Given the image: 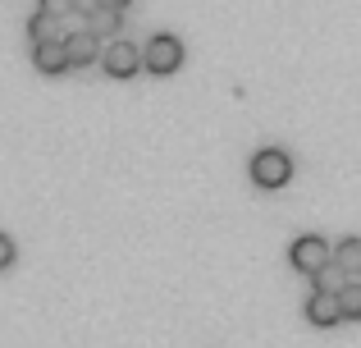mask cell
Masks as SVG:
<instances>
[{
	"label": "cell",
	"instance_id": "obj_8",
	"mask_svg": "<svg viewBox=\"0 0 361 348\" xmlns=\"http://www.w3.org/2000/svg\"><path fill=\"white\" fill-rule=\"evenodd\" d=\"M334 261L348 275H361V239H338L334 243Z\"/></svg>",
	"mask_w": 361,
	"mask_h": 348
},
{
	"label": "cell",
	"instance_id": "obj_9",
	"mask_svg": "<svg viewBox=\"0 0 361 348\" xmlns=\"http://www.w3.org/2000/svg\"><path fill=\"white\" fill-rule=\"evenodd\" d=\"M311 280H316V289H329V294H338V289H343V284H348L353 275H348V270L338 266V261H329V266H320V270H316Z\"/></svg>",
	"mask_w": 361,
	"mask_h": 348
},
{
	"label": "cell",
	"instance_id": "obj_5",
	"mask_svg": "<svg viewBox=\"0 0 361 348\" xmlns=\"http://www.w3.org/2000/svg\"><path fill=\"white\" fill-rule=\"evenodd\" d=\"M64 55H69V69H82V64L101 60V42L92 28H78V32H64Z\"/></svg>",
	"mask_w": 361,
	"mask_h": 348
},
{
	"label": "cell",
	"instance_id": "obj_13",
	"mask_svg": "<svg viewBox=\"0 0 361 348\" xmlns=\"http://www.w3.org/2000/svg\"><path fill=\"white\" fill-rule=\"evenodd\" d=\"M37 9L51 18H64V14H73V0H37Z\"/></svg>",
	"mask_w": 361,
	"mask_h": 348
},
{
	"label": "cell",
	"instance_id": "obj_3",
	"mask_svg": "<svg viewBox=\"0 0 361 348\" xmlns=\"http://www.w3.org/2000/svg\"><path fill=\"white\" fill-rule=\"evenodd\" d=\"M288 179H293L288 152H279V147H265V152L252 156V184H256V188H283Z\"/></svg>",
	"mask_w": 361,
	"mask_h": 348
},
{
	"label": "cell",
	"instance_id": "obj_1",
	"mask_svg": "<svg viewBox=\"0 0 361 348\" xmlns=\"http://www.w3.org/2000/svg\"><path fill=\"white\" fill-rule=\"evenodd\" d=\"M288 261H293V270H302V275H316L320 266L334 261V243H325L320 234H302V239H293Z\"/></svg>",
	"mask_w": 361,
	"mask_h": 348
},
{
	"label": "cell",
	"instance_id": "obj_14",
	"mask_svg": "<svg viewBox=\"0 0 361 348\" xmlns=\"http://www.w3.org/2000/svg\"><path fill=\"white\" fill-rule=\"evenodd\" d=\"M14 257H18L14 239H9V234H0V270H9V266H14Z\"/></svg>",
	"mask_w": 361,
	"mask_h": 348
},
{
	"label": "cell",
	"instance_id": "obj_15",
	"mask_svg": "<svg viewBox=\"0 0 361 348\" xmlns=\"http://www.w3.org/2000/svg\"><path fill=\"white\" fill-rule=\"evenodd\" d=\"M73 9H78V14H97V9H101V0H73Z\"/></svg>",
	"mask_w": 361,
	"mask_h": 348
},
{
	"label": "cell",
	"instance_id": "obj_16",
	"mask_svg": "<svg viewBox=\"0 0 361 348\" xmlns=\"http://www.w3.org/2000/svg\"><path fill=\"white\" fill-rule=\"evenodd\" d=\"M101 5H106V9H128L133 0H101Z\"/></svg>",
	"mask_w": 361,
	"mask_h": 348
},
{
	"label": "cell",
	"instance_id": "obj_2",
	"mask_svg": "<svg viewBox=\"0 0 361 348\" xmlns=\"http://www.w3.org/2000/svg\"><path fill=\"white\" fill-rule=\"evenodd\" d=\"M183 64V42L174 32H156L147 46H142V69L151 73H174Z\"/></svg>",
	"mask_w": 361,
	"mask_h": 348
},
{
	"label": "cell",
	"instance_id": "obj_4",
	"mask_svg": "<svg viewBox=\"0 0 361 348\" xmlns=\"http://www.w3.org/2000/svg\"><path fill=\"white\" fill-rule=\"evenodd\" d=\"M101 69H106L110 78H133V73L142 69V51L133 42H123V37H115L110 46H101Z\"/></svg>",
	"mask_w": 361,
	"mask_h": 348
},
{
	"label": "cell",
	"instance_id": "obj_7",
	"mask_svg": "<svg viewBox=\"0 0 361 348\" xmlns=\"http://www.w3.org/2000/svg\"><path fill=\"white\" fill-rule=\"evenodd\" d=\"M32 64H37V73H64L69 69L64 37H42V42H32Z\"/></svg>",
	"mask_w": 361,
	"mask_h": 348
},
{
	"label": "cell",
	"instance_id": "obj_10",
	"mask_svg": "<svg viewBox=\"0 0 361 348\" xmlns=\"http://www.w3.org/2000/svg\"><path fill=\"white\" fill-rule=\"evenodd\" d=\"M338 303H343V316H348V321H361V284L348 280V284L338 289Z\"/></svg>",
	"mask_w": 361,
	"mask_h": 348
},
{
	"label": "cell",
	"instance_id": "obj_11",
	"mask_svg": "<svg viewBox=\"0 0 361 348\" xmlns=\"http://www.w3.org/2000/svg\"><path fill=\"white\" fill-rule=\"evenodd\" d=\"M87 23H92V32H97V37H101V32H115V28L123 23V9H106V5H101L97 14L87 18Z\"/></svg>",
	"mask_w": 361,
	"mask_h": 348
},
{
	"label": "cell",
	"instance_id": "obj_12",
	"mask_svg": "<svg viewBox=\"0 0 361 348\" xmlns=\"http://www.w3.org/2000/svg\"><path fill=\"white\" fill-rule=\"evenodd\" d=\"M55 23H60V18H51V14H42V9H37V14H32V23H27L32 42H42V37H55Z\"/></svg>",
	"mask_w": 361,
	"mask_h": 348
},
{
	"label": "cell",
	"instance_id": "obj_6",
	"mask_svg": "<svg viewBox=\"0 0 361 348\" xmlns=\"http://www.w3.org/2000/svg\"><path fill=\"white\" fill-rule=\"evenodd\" d=\"M307 321L320 325V330H329V325L348 321V316H343V303H338V294H329V289H316V294L307 298Z\"/></svg>",
	"mask_w": 361,
	"mask_h": 348
}]
</instances>
